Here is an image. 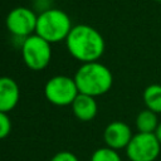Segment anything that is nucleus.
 I'll list each match as a JSON object with an SVG mask.
<instances>
[{"mask_svg":"<svg viewBox=\"0 0 161 161\" xmlns=\"http://www.w3.org/2000/svg\"><path fill=\"white\" fill-rule=\"evenodd\" d=\"M79 93L98 97L106 94L113 84V75L108 67L97 62L83 63L74 74Z\"/></svg>","mask_w":161,"mask_h":161,"instance_id":"f03ea898","label":"nucleus"},{"mask_svg":"<svg viewBox=\"0 0 161 161\" xmlns=\"http://www.w3.org/2000/svg\"><path fill=\"white\" fill-rule=\"evenodd\" d=\"M70 107L75 118H78L82 122L92 121L98 112V104H97L96 97L83 94V93H79L75 97Z\"/></svg>","mask_w":161,"mask_h":161,"instance_id":"9d476101","label":"nucleus"},{"mask_svg":"<svg viewBox=\"0 0 161 161\" xmlns=\"http://www.w3.org/2000/svg\"><path fill=\"white\" fill-rule=\"evenodd\" d=\"M153 1H157V3H161V0H153Z\"/></svg>","mask_w":161,"mask_h":161,"instance_id":"f3484780","label":"nucleus"},{"mask_svg":"<svg viewBox=\"0 0 161 161\" xmlns=\"http://www.w3.org/2000/svg\"><path fill=\"white\" fill-rule=\"evenodd\" d=\"M161 151V143L155 133L137 132L126 147L130 161H155Z\"/></svg>","mask_w":161,"mask_h":161,"instance_id":"423d86ee","label":"nucleus"},{"mask_svg":"<svg viewBox=\"0 0 161 161\" xmlns=\"http://www.w3.org/2000/svg\"><path fill=\"white\" fill-rule=\"evenodd\" d=\"M155 135H156L158 142L161 143V122L158 123V126H157V128H156V131H155Z\"/></svg>","mask_w":161,"mask_h":161,"instance_id":"dca6fc26","label":"nucleus"},{"mask_svg":"<svg viewBox=\"0 0 161 161\" xmlns=\"http://www.w3.org/2000/svg\"><path fill=\"white\" fill-rule=\"evenodd\" d=\"M20 99V88L10 77H0V112L9 113Z\"/></svg>","mask_w":161,"mask_h":161,"instance_id":"1a4fd4ad","label":"nucleus"},{"mask_svg":"<svg viewBox=\"0 0 161 161\" xmlns=\"http://www.w3.org/2000/svg\"><path fill=\"white\" fill-rule=\"evenodd\" d=\"M72 28V20L65 11L48 8L38 14L35 34L53 44L65 40Z\"/></svg>","mask_w":161,"mask_h":161,"instance_id":"7ed1b4c3","label":"nucleus"},{"mask_svg":"<svg viewBox=\"0 0 161 161\" xmlns=\"http://www.w3.org/2000/svg\"><path fill=\"white\" fill-rule=\"evenodd\" d=\"M91 161H122V158L117 150L104 146L93 151L91 156Z\"/></svg>","mask_w":161,"mask_h":161,"instance_id":"ddd939ff","label":"nucleus"},{"mask_svg":"<svg viewBox=\"0 0 161 161\" xmlns=\"http://www.w3.org/2000/svg\"><path fill=\"white\" fill-rule=\"evenodd\" d=\"M158 123L157 113L148 108L141 111L136 117V128L142 133H155Z\"/></svg>","mask_w":161,"mask_h":161,"instance_id":"9b49d317","label":"nucleus"},{"mask_svg":"<svg viewBox=\"0 0 161 161\" xmlns=\"http://www.w3.org/2000/svg\"><path fill=\"white\" fill-rule=\"evenodd\" d=\"M20 52L25 65L31 70L45 69L52 59V44L36 34L21 42Z\"/></svg>","mask_w":161,"mask_h":161,"instance_id":"20e7f679","label":"nucleus"},{"mask_svg":"<svg viewBox=\"0 0 161 161\" xmlns=\"http://www.w3.org/2000/svg\"><path fill=\"white\" fill-rule=\"evenodd\" d=\"M131 127L122 121H113L108 123L103 131V140L106 146L113 150L126 148L132 138Z\"/></svg>","mask_w":161,"mask_h":161,"instance_id":"6e6552de","label":"nucleus"},{"mask_svg":"<svg viewBox=\"0 0 161 161\" xmlns=\"http://www.w3.org/2000/svg\"><path fill=\"white\" fill-rule=\"evenodd\" d=\"M79 94L74 78L68 75H54L49 78L44 86V96L47 101L58 107L72 106Z\"/></svg>","mask_w":161,"mask_h":161,"instance_id":"39448f33","label":"nucleus"},{"mask_svg":"<svg viewBox=\"0 0 161 161\" xmlns=\"http://www.w3.org/2000/svg\"><path fill=\"white\" fill-rule=\"evenodd\" d=\"M142 98L146 108L155 113H161V84H150L146 87Z\"/></svg>","mask_w":161,"mask_h":161,"instance_id":"f8f14e48","label":"nucleus"},{"mask_svg":"<svg viewBox=\"0 0 161 161\" xmlns=\"http://www.w3.org/2000/svg\"><path fill=\"white\" fill-rule=\"evenodd\" d=\"M38 15L26 6H18L10 10L5 19V25L9 33L19 39H25L35 34Z\"/></svg>","mask_w":161,"mask_h":161,"instance_id":"0eeeda50","label":"nucleus"},{"mask_svg":"<svg viewBox=\"0 0 161 161\" xmlns=\"http://www.w3.org/2000/svg\"><path fill=\"white\" fill-rule=\"evenodd\" d=\"M50 161H79V160L70 151H59L50 158Z\"/></svg>","mask_w":161,"mask_h":161,"instance_id":"2eb2a0df","label":"nucleus"},{"mask_svg":"<svg viewBox=\"0 0 161 161\" xmlns=\"http://www.w3.org/2000/svg\"><path fill=\"white\" fill-rule=\"evenodd\" d=\"M11 131V121L8 113L0 112V140L9 136Z\"/></svg>","mask_w":161,"mask_h":161,"instance_id":"4468645a","label":"nucleus"},{"mask_svg":"<svg viewBox=\"0 0 161 161\" xmlns=\"http://www.w3.org/2000/svg\"><path fill=\"white\" fill-rule=\"evenodd\" d=\"M64 42L68 53L82 64L97 62L106 49L102 34L88 24L73 25Z\"/></svg>","mask_w":161,"mask_h":161,"instance_id":"f257e3e1","label":"nucleus"}]
</instances>
